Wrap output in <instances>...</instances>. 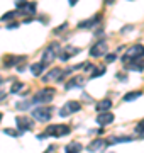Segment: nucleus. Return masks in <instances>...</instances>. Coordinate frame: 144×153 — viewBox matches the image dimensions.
I'll list each match as a JSON object with an SVG mask.
<instances>
[{"mask_svg": "<svg viewBox=\"0 0 144 153\" xmlns=\"http://www.w3.org/2000/svg\"><path fill=\"white\" fill-rule=\"evenodd\" d=\"M144 58V46L143 44H134L132 48L127 49V53L122 56V61L124 63H132V61H137V60H143Z\"/></svg>", "mask_w": 144, "mask_h": 153, "instance_id": "nucleus-1", "label": "nucleus"}, {"mask_svg": "<svg viewBox=\"0 0 144 153\" xmlns=\"http://www.w3.org/2000/svg\"><path fill=\"white\" fill-rule=\"evenodd\" d=\"M54 88H51V87H46L43 88V90H39L37 95L31 100L32 104H48V102H51L53 100V97H54Z\"/></svg>", "mask_w": 144, "mask_h": 153, "instance_id": "nucleus-2", "label": "nucleus"}, {"mask_svg": "<svg viewBox=\"0 0 144 153\" xmlns=\"http://www.w3.org/2000/svg\"><path fill=\"white\" fill-rule=\"evenodd\" d=\"M70 126L66 124H53V126H48V129L44 131L46 136H54V138H61V136H66L70 134Z\"/></svg>", "mask_w": 144, "mask_h": 153, "instance_id": "nucleus-3", "label": "nucleus"}, {"mask_svg": "<svg viewBox=\"0 0 144 153\" xmlns=\"http://www.w3.org/2000/svg\"><path fill=\"white\" fill-rule=\"evenodd\" d=\"M60 49V44L58 43H51L49 46H48V49H46L44 53H43V60H41V63L43 65H49V63H53V60H54V51H58Z\"/></svg>", "mask_w": 144, "mask_h": 153, "instance_id": "nucleus-4", "label": "nucleus"}, {"mask_svg": "<svg viewBox=\"0 0 144 153\" xmlns=\"http://www.w3.org/2000/svg\"><path fill=\"white\" fill-rule=\"evenodd\" d=\"M80 109H82V104H80L78 100H70V102H66V104L63 105V109L60 111V116L61 117H66V116H70V114L78 112Z\"/></svg>", "mask_w": 144, "mask_h": 153, "instance_id": "nucleus-5", "label": "nucleus"}, {"mask_svg": "<svg viewBox=\"0 0 144 153\" xmlns=\"http://www.w3.org/2000/svg\"><path fill=\"white\" fill-rule=\"evenodd\" d=\"M51 114H53V109L51 107H36L32 111L34 119L41 121V123H46V121L51 119Z\"/></svg>", "mask_w": 144, "mask_h": 153, "instance_id": "nucleus-6", "label": "nucleus"}, {"mask_svg": "<svg viewBox=\"0 0 144 153\" xmlns=\"http://www.w3.org/2000/svg\"><path fill=\"white\" fill-rule=\"evenodd\" d=\"M104 53H107V41L105 39H98V41L90 48V56L98 58V56H102Z\"/></svg>", "mask_w": 144, "mask_h": 153, "instance_id": "nucleus-7", "label": "nucleus"}, {"mask_svg": "<svg viewBox=\"0 0 144 153\" xmlns=\"http://www.w3.org/2000/svg\"><path fill=\"white\" fill-rule=\"evenodd\" d=\"M15 124L17 128H19V133H24V131H31L34 128V123L29 117H26V116H19L15 119Z\"/></svg>", "mask_w": 144, "mask_h": 153, "instance_id": "nucleus-8", "label": "nucleus"}, {"mask_svg": "<svg viewBox=\"0 0 144 153\" xmlns=\"http://www.w3.org/2000/svg\"><path fill=\"white\" fill-rule=\"evenodd\" d=\"M63 76H65V71L60 70V68H54V70H51L48 75H44L43 82H51V80H56V82H63Z\"/></svg>", "mask_w": 144, "mask_h": 153, "instance_id": "nucleus-9", "label": "nucleus"}, {"mask_svg": "<svg viewBox=\"0 0 144 153\" xmlns=\"http://www.w3.org/2000/svg\"><path fill=\"white\" fill-rule=\"evenodd\" d=\"M102 19V14H97L95 17H90V19H87V21H82L78 22V27L80 29H88V27H93V26H97V22Z\"/></svg>", "mask_w": 144, "mask_h": 153, "instance_id": "nucleus-10", "label": "nucleus"}, {"mask_svg": "<svg viewBox=\"0 0 144 153\" xmlns=\"http://www.w3.org/2000/svg\"><path fill=\"white\" fill-rule=\"evenodd\" d=\"M112 121H114V114L112 112H100L98 116H97V123H98L100 126H107V124H110Z\"/></svg>", "mask_w": 144, "mask_h": 153, "instance_id": "nucleus-11", "label": "nucleus"}, {"mask_svg": "<svg viewBox=\"0 0 144 153\" xmlns=\"http://www.w3.org/2000/svg\"><path fill=\"white\" fill-rule=\"evenodd\" d=\"M26 60V56H12V55H7L5 58H4V65L7 66V68H10V66L17 65V63H21V61Z\"/></svg>", "mask_w": 144, "mask_h": 153, "instance_id": "nucleus-12", "label": "nucleus"}, {"mask_svg": "<svg viewBox=\"0 0 144 153\" xmlns=\"http://www.w3.org/2000/svg\"><path fill=\"white\" fill-rule=\"evenodd\" d=\"M80 53V49L78 48H75V46H66V49L63 51V55L60 56L63 61H66V60H70V58H73L75 55H78Z\"/></svg>", "mask_w": 144, "mask_h": 153, "instance_id": "nucleus-13", "label": "nucleus"}, {"mask_svg": "<svg viewBox=\"0 0 144 153\" xmlns=\"http://www.w3.org/2000/svg\"><path fill=\"white\" fill-rule=\"evenodd\" d=\"M82 143H78V141H71V143H68L66 146H65V153H80L82 152Z\"/></svg>", "mask_w": 144, "mask_h": 153, "instance_id": "nucleus-14", "label": "nucleus"}, {"mask_svg": "<svg viewBox=\"0 0 144 153\" xmlns=\"http://www.w3.org/2000/svg\"><path fill=\"white\" fill-rule=\"evenodd\" d=\"M107 145L105 140H102V138H98V140H95V141H92L88 145V152H98L100 148H104Z\"/></svg>", "mask_w": 144, "mask_h": 153, "instance_id": "nucleus-15", "label": "nucleus"}, {"mask_svg": "<svg viewBox=\"0 0 144 153\" xmlns=\"http://www.w3.org/2000/svg\"><path fill=\"white\" fill-rule=\"evenodd\" d=\"M110 105H112L110 99H102L100 102H97V107L95 109L98 111V112H107V111L110 109Z\"/></svg>", "mask_w": 144, "mask_h": 153, "instance_id": "nucleus-16", "label": "nucleus"}, {"mask_svg": "<svg viewBox=\"0 0 144 153\" xmlns=\"http://www.w3.org/2000/svg\"><path fill=\"white\" fill-rule=\"evenodd\" d=\"M83 78H82V76H75V78H71V80H70V82L66 83V85H65V88H68V90H70V88H73V87H80V85H83Z\"/></svg>", "mask_w": 144, "mask_h": 153, "instance_id": "nucleus-17", "label": "nucleus"}, {"mask_svg": "<svg viewBox=\"0 0 144 153\" xmlns=\"http://www.w3.org/2000/svg\"><path fill=\"white\" fill-rule=\"evenodd\" d=\"M132 141V136H114L110 140H107V145H112V143H129Z\"/></svg>", "mask_w": 144, "mask_h": 153, "instance_id": "nucleus-18", "label": "nucleus"}, {"mask_svg": "<svg viewBox=\"0 0 144 153\" xmlns=\"http://www.w3.org/2000/svg\"><path fill=\"white\" fill-rule=\"evenodd\" d=\"M44 68L46 66L43 65V63H34V65H31V73H32L34 76H39V75H43Z\"/></svg>", "mask_w": 144, "mask_h": 153, "instance_id": "nucleus-19", "label": "nucleus"}, {"mask_svg": "<svg viewBox=\"0 0 144 153\" xmlns=\"http://www.w3.org/2000/svg\"><path fill=\"white\" fill-rule=\"evenodd\" d=\"M127 70H131V71H143L144 70V60L143 61H132V63H129Z\"/></svg>", "mask_w": 144, "mask_h": 153, "instance_id": "nucleus-20", "label": "nucleus"}, {"mask_svg": "<svg viewBox=\"0 0 144 153\" xmlns=\"http://www.w3.org/2000/svg\"><path fill=\"white\" fill-rule=\"evenodd\" d=\"M143 95V92L141 90H136V92H129L124 95V102H131V100H136V99H139Z\"/></svg>", "mask_w": 144, "mask_h": 153, "instance_id": "nucleus-21", "label": "nucleus"}, {"mask_svg": "<svg viewBox=\"0 0 144 153\" xmlns=\"http://www.w3.org/2000/svg\"><path fill=\"white\" fill-rule=\"evenodd\" d=\"M104 73H105V66H98V68L92 70V78H97V76L104 75Z\"/></svg>", "mask_w": 144, "mask_h": 153, "instance_id": "nucleus-22", "label": "nucleus"}, {"mask_svg": "<svg viewBox=\"0 0 144 153\" xmlns=\"http://www.w3.org/2000/svg\"><path fill=\"white\" fill-rule=\"evenodd\" d=\"M22 87H24L22 82H14V83H12V87H10V94H17Z\"/></svg>", "mask_w": 144, "mask_h": 153, "instance_id": "nucleus-23", "label": "nucleus"}, {"mask_svg": "<svg viewBox=\"0 0 144 153\" xmlns=\"http://www.w3.org/2000/svg\"><path fill=\"white\" fill-rule=\"evenodd\" d=\"M4 133H5V134H9V136H14V138H19V136H21V133L17 131V129H12V128H7Z\"/></svg>", "mask_w": 144, "mask_h": 153, "instance_id": "nucleus-24", "label": "nucleus"}, {"mask_svg": "<svg viewBox=\"0 0 144 153\" xmlns=\"http://www.w3.org/2000/svg\"><path fill=\"white\" fill-rule=\"evenodd\" d=\"M15 16H17V10H14V12H7L5 16H2V19H0V21H9V19H14Z\"/></svg>", "mask_w": 144, "mask_h": 153, "instance_id": "nucleus-25", "label": "nucleus"}, {"mask_svg": "<svg viewBox=\"0 0 144 153\" xmlns=\"http://www.w3.org/2000/svg\"><path fill=\"white\" fill-rule=\"evenodd\" d=\"M29 105H31V102H19V104H17V109L26 111V109H29Z\"/></svg>", "mask_w": 144, "mask_h": 153, "instance_id": "nucleus-26", "label": "nucleus"}, {"mask_svg": "<svg viewBox=\"0 0 144 153\" xmlns=\"http://www.w3.org/2000/svg\"><path fill=\"white\" fill-rule=\"evenodd\" d=\"M136 131H137V133H141V134L144 133V121H143V123H139V124L136 126Z\"/></svg>", "mask_w": 144, "mask_h": 153, "instance_id": "nucleus-27", "label": "nucleus"}, {"mask_svg": "<svg viewBox=\"0 0 144 153\" xmlns=\"http://www.w3.org/2000/svg\"><path fill=\"white\" fill-rule=\"evenodd\" d=\"M66 27H68V22H65V24H61V26H60L58 29H54V33L58 34V33H61V31H65Z\"/></svg>", "mask_w": 144, "mask_h": 153, "instance_id": "nucleus-28", "label": "nucleus"}, {"mask_svg": "<svg viewBox=\"0 0 144 153\" xmlns=\"http://www.w3.org/2000/svg\"><path fill=\"white\" fill-rule=\"evenodd\" d=\"M15 5L17 7H26V5H27V0H17Z\"/></svg>", "mask_w": 144, "mask_h": 153, "instance_id": "nucleus-29", "label": "nucleus"}, {"mask_svg": "<svg viewBox=\"0 0 144 153\" xmlns=\"http://www.w3.org/2000/svg\"><path fill=\"white\" fill-rule=\"evenodd\" d=\"M115 58H117L115 55H109V56H105V60L109 61V63H110V61H114V60H115Z\"/></svg>", "mask_w": 144, "mask_h": 153, "instance_id": "nucleus-30", "label": "nucleus"}, {"mask_svg": "<svg viewBox=\"0 0 144 153\" xmlns=\"http://www.w3.org/2000/svg\"><path fill=\"white\" fill-rule=\"evenodd\" d=\"M7 27H9V29H12V27L15 29V27H19V24H15V22H12V24H9V26H7Z\"/></svg>", "mask_w": 144, "mask_h": 153, "instance_id": "nucleus-31", "label": "nucleus"}, {"mask_svg": "<svg viewBox=\"0 0 144 153\" xmlns=\"http://www.w3.org/2000/svg\"><path fill=\"white\" fill-rule=\"evenodd\" d=\"M53 152H54V146H49V148H48V150H46L44 153H53Z\"/></svg>", "mask_w": 144, "mask_h": 153, "instance_id": "nucleus-32", "label": "nucleus"}, {"mask_svg": "<svg viewBox=\"0 0 144 153\" xmlns=\"http://www.w3.org/2000/svg\"><path fill=\"white\" fill-rule=\"evenodd\" d=\"M68 2H70V5H76L78 0H68Z\"/></svg>", "mask_w": 144, "mask_h": 153, "instance_id": "nucleus-33", "label": "nucleus"}, {"mask_svg": "<svg viewBox=\"0 0 144 153\" xmlns=\"http://www.w3.org/2000/svg\"><path fill=\"white\" fill-rule=\"evenodd\" d=\"M115 0H105V4H114Z\"/></svg>", "mask_w": 144, "mask_h": 153, "instance_id": "nucleus-34", "label": "nucleus"}, {"mask_svg": "<svg viewBox=\"0 0 144 153\" xmlns=\"http://www.w3.org/2000/svg\"><path fill=\"white\" fill-rule=\"evenodd\" d=\"M141 138H143V140H144V133H143V134H141Z\"/></svg>", "mask_w": 144, "mask_h": 153, "instance_id": "nucleus-35", "label": "nucleus"}, {"mask_svg": "<svg viewBox=\"0 0 144 153\" xmlns=\"http://www.w3.org/2000/svg\"><path fill=\"white\" fill-rule=\"evenodd\" d=\"M0 121H2V112H0Z\"/></svg>", "mask_w": 144, "mask_h": 153, "instance_id": "nucleus-36", "label": "nucleus"}, {"mask_svg": "<svg viewBox=\"0 0 144 153\" xmlns=\"http://www.w3.org/2000/svg\"><path fill=\"white\" fill-rule=\"evenodd\" d=\"M0 83H2V80H0Z\"/></svg>", "mask_w": 144, "mask_h": 153, "instance_id": "nucleus-37", "label": "nucleus"}]
</instances>
